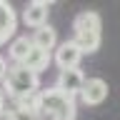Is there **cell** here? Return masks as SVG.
I'll return each instance as SVG.
<instances>
[{"label":"cell","mask_w":120,"mask_h":120,"mask_svg":"<svg viewBox=\"0 0 120 120\" xmlns=\"http://www.w3.org/2000/svg\"><path fill=\"white\" fill-rule=\"evenodd\" d=\"M35 112L40 120H73L75 118V98L65 95L60 88L40 90L35 98Z\"/></svg>","instance_id":"cell-1"},{"label":"cell","mask_w":120,"mask_h":120,"mask_svg":"<svg viewBox=\"0 0 120 120\" xmlns=\"http://www.w3.org/2000/svg\"><path fill=\"white\" fill-rule=\"evenodd\" d=\"M73 40L80 45V50L85 55H93L100 48L103 40V20L95 10H82L75 15L73 20Z\"/></svg>","instance_id":"cell-2"},{"label":"cell","mask_w":120,"mask_h":120,"mask_svg":"<svg viewBox=\"0 0 120 120\" xmlns=\"http://www.w3.org/2000/svg\"><path fill=\"white\" fill-rule=\"evenodd\" d=\"M38 73L28 70L25 65H13L10 73H8V80H5V90L8 95L18 98V100H25V98H33L38 93Z\"/></svg>","instance_id":"cell-3"},{"label":"cell","mask_w":120,"mask_h":120,"mask_svg":"<svg viewBox=\"0 0 120 120\" xmlns=\"http://www.w3.org/2000/svg\"><path fill=\"white\" fill-rule=\"evenodd\" d=\"M85 52L80 50V45L75 43V40H65V43H60L52 52V63L60 68V70H73V68L80 65V60Z\"/></svg>","instance_id":"cell-4"},{"label":"cell","mask_w":120,"mask_h":120,"mask_svg":"<svg viewBox=\"0 0 120 120\" xmlns=\"http://www.w3.org/2000/svg\"><path fill=\"white\" fill-rule=\"evenodd\" d=\"M85 82H88V78L82 75V70L80 68H73V70H60L55 88H60L65 95H70V98H80Z\"/></svg>","instance_id":"cell-5"},{"label":"cell","mask_w":120,"mask_h":120,"mask_svg":"<svg viewBox=\"0 0 120 120\" xmlns=\"http://www.w3.org/2000/svg\"><path fill=\"white\" fill-rule=\"evenodd\" d=\"M108 93H110V88H108V82L103 78H88V82H85V88L80 93V100H82V105L95 108V105L108 100Z\"/></svg>","instance_id":"cell-6"},{"label":"cell","mask_w":120,"mask_h":120,"mask_svg":"<svg viewBox=\"0 0 120 120\" xmlns=\"http://www.w3.org/2000/svg\"><path fill=\"white\" fill-rule=\"evenodd\" d=\"M15 30H18V15L10 3L0 0V45H5L8 40H15Z\"/></svg>","instance_id":"cell-7"},{"label":"cell","mask_w":120,"mask_h":120,"mask_svg":"<svg viewBox=\"0 0 120 120\" xmlns=\"http://www.w3.org/2000/svg\"><path fill=\"white\" fill-rule=\"evenodd\" d=\"M22 22H25L28 28H33V30L43 28L45 22H48V3H43V0L28 3L25 10H22Z\"/></svg>","instance_id":"cell-8"},{"label":"cell","mask_w":120,"mask_h":120,"mask_svg":"<svg viewBox=\"0 0 120 120\" xmlns=\"http://www.w3.org/2000/svg\"><path fill=\"white\" fill-rule=\"evenodd\" d=\"M33 48H35L33 38L18 35L15 40H10V43H8V55H10V60H15L18 65H22V60L30 55V50H33Z\"/></svg>","instance_id":"cell-9"},{"label":"cell","mask_w":120,"mask_h":120,"mask_svg":"<svg viewBox=\"0 0 120 120\" xmlns=\"http://www.w3.org/2000/svg\"><path fill=\"white\" fill-rule=\"evenodd\" d=\"M50 63H52V52L43 50V48H33V50H30V55L22 60V65L28 68V70H33V73H38V75L43 73Z\"/></svg>","instance_id":"cell-10"},{"label":"cell","mask_w":120,"mask_h":120,"mask_svg":"<svg viewBox=\"0 0 120 120\" xmlns=\"http://www.w3.org/2000/svg\"><path fill=\"white\" fill-rule=\"evenodd\" d=\"M33 43L35 48H43V50L52 52V48H58V33L50 28V25H43L33 33Z\"/></svg>","instance_id":"cell-11"},{"label":"cell","mask_w":120,"mask_h":120,"mask_svg":"<svg viewBox=\"0 0 120 120\" xmlns=\"http://www.w3.org/2000/svg\"><path fill=\"white\" fill-rule=\"evenodd\" d=\"M8 73H10V68H8V60L0 55V82H5V80H8Z\"/></svg>","instance_id":"cell-12"},{"label":"cell","mask_w":120,"mask_h":120,"mask_svg":"<svg viewBox=\"0 0 120 120\" xmlns=\"http://www.w3.org/2000/svg\"><path fill=\"white\" fill-rule=\"evenodd\" d=\"M0 105H3V95H0Z\"/></svg>","instance_id":"cell-13"}]
</instances>
